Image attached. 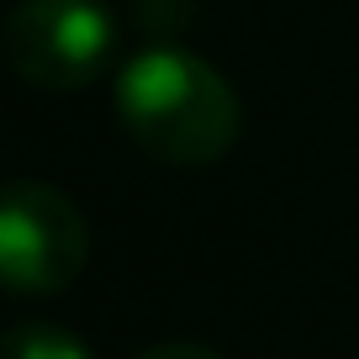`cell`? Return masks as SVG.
Segmentation results:
<instances>
[{"label": "cell", "instance_id": "6da1fadb", "mask_svg": "<svg viewBox=\"0 0 359 359\" xmlns=\"http://www.w3.org/2000/svg\"><path fill=\"white\" fill-rule=\"evenodd\" d=\"M116 116L127 137L158 164H217L238 143V90L185 48H143L116 69Z\"/></svg>", "mask_w": 359, "mask_h": 359}, {"label": "cell", "instance_id": "7a4b0ae2", "mask_svg": "<svg viewBox=\"0 0 359 359\" xmlns=\"http://www.w3.org/2000/svg\"><path fill=\"white\" fill-rule=\"evenodd\" d=\"M90 259V227L58 185L11 180L0 196V275L16 296H53Z\"/></svg>", "mask_w": 359, "mask_h": 359}, {"label": "cell", "instance_id": "3957f363", "mask_svg": "<svg viewBox=\"0 0 359 359\" xmlns=\"http://www.w3.org/2000/svg\"><path fill=\"white\" fill-rule=\"evenodd\" d=\"M6 58L27 85L79 90L116 58L106 0H22L6 16Z\"/></svg>", "mask_w": 359, "mask_h": 359}, {"label": "cell", "instance_id": "277c9868", "mask_svg": "<svg viewBox=\"0 0 359 359\" xmlns=\"http://www.w3.org/2000/svg\"><path fill=\"white\" fill-rule=\"evenodd\" d=\"M0 359H95V354L53 323H16L0 344Z\"/></svg>", "mask_w": 359, "mask_h": 359}, {"label": "cell", "instance_id": "5b68a950", "mask_svg": "<svg viewBox=\"0 0 359 359\" xmlns=\"http://www.w3.org/2000/svg\"><path fill=\"white\" fill-rule=\"evenodd\" d=\"M137 359H222V354H217V348H206V344H185V338H169V344L143 348Z\"/></svg>", "mask_w": 359, "mask_h": 359}]
</instances>
